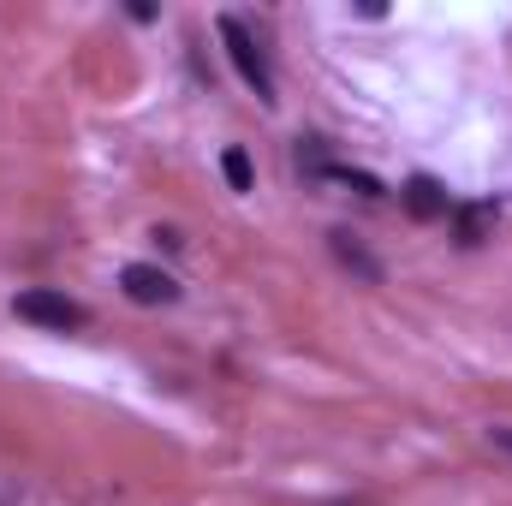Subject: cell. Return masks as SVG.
Returning a JSON list of instances; mask_svg holds the SVG:
<instances>
[{
  "label": "cell",
  "mask_w": 512,
  "mask_h": 506,
  "mask_svg": "<svg viewBox=\"0 0 512 506\" xmlns=\"http://www.w3.org/2000/svg\"><path fill=\"white\" fill-rule=\"evenodd\" d=\"M215 30H221V42H227V60L239 66V78L251 84L262 102H274V72H268V54L256 48V36L233 18V12H221V18H215Z\"/></svg>",
  "instance_id": "1"
},
{
  "label": "cell",
  "mask_w": 512,
  "mask_h": 506,
  "mask_svg": "<svg viewBox=\"0 0 512 506\" xmlns=\"http://www.w3.org/2000/svg\"><path fill=\"white\" fill-rule=\"evenodd\" d=\"M12 310H18L24 322H36V328H54V334H72V328H84V322H90V310H84L78 298H66V292H48V286H30V292H18V298H12Z\"/></svg>",
  "instance_id": "2"
},
{
  "label": "cell",
  "mask_w": 512,
  "mask_h": 506,
  "mask_svg": "<svg viewBox=\"0 0 512 506\" xmlns=\"http://www.w3.org/2000/svg\"><path fill=\"white\" fill-rule=\"evenodd\" d=\"M120 286H126L131 304H149V310H155V304H173V298H179L173 274H161L155 262H126V268H120Z\"/></svg>",
  "instance_id": "3"
},
{
  "label": "cell",
  "mask_w": 512,
  "mask_h": 506,
  "mask_svg": "<svg viewBox=\"0 0 512 506\" xmlns=\"http://www.w3.org/2000/svg\"><path fill=\"white\" fill-rule=\"evenodd\" d=\"M399 203H405V215H411V221H447V215H453V197H447V185H441V179H429V173L405 179Z\"/></svg>",
  "instance_id": "4"
},
{
  "label": "cell",
  "mask_w": 512,
  "mask_h": 506,
  "mask_svg": "<svg viewBox=\"0 0 512 506\" xmlns=\"http://www.w3.org/2000/svg\"><path fill=\"white\" fill-rule=\"evenodd\" d=\"M328 251H334V262H340V268H352L358 280H370V286H382V262H376V256L364 251V245H358L352 233H328Z\"/></svg>",
  "instance_id": "5"
},
{
  "label": "cell",
  "mask_w": 512,
  "mask_h": 506,
  "mask_svg": "<svg viewBox=\"0 0 512 506\" xmlns=\"http://www.w3.org/2000/svg\"><path fill=\"white\" fill-rule=\"evenodd\" d=\"M489 227H495V203H453V239L459 245H483L489 239Z\"/></svg>",
  "instance_id": "6"
},
{
  "label": "cell",
  "mask_w": 512,
  "mask_h": 506,
  "mask_svg": "<svg viewBox=\"0 0 512 506\" xmlns=\"http://www.w3.org/2000/svg\"><path fill=\"white\" fill-rule=\"evenodd\" d=\"M221 173H227V185H233V191H251V185H256L251 155H245V149H227V155H221Z\"/></svg>",
  "instance_id": "7"
},
{
  "label": "cell",
  "mask_w": 512,
  "mask_h": 506,
  "mask_svg": "<svg viewBox=\"0 0 512 506\" xmlns=\"http://www.w3.org/2000/svg\"><path fill=\"white\" fill-rule=\"evenodd\" d=\"M489 441H495L501 453H512V429H489Z\"/></svg>",
  "instance_id": "8"
}]
</instances>
